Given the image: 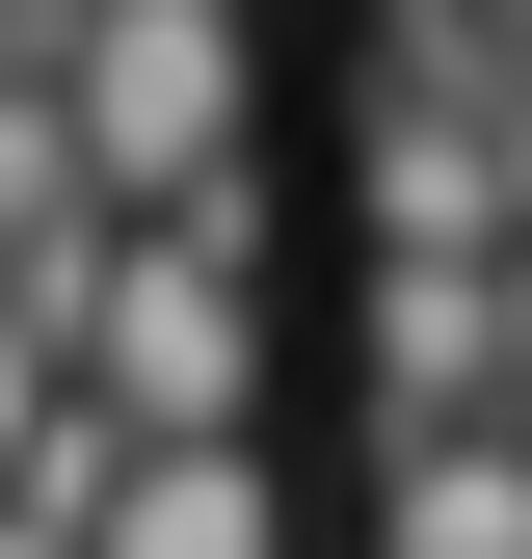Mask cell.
I'll use <instances>...</instances> for the list:
<instances>
[{
  "label": "cell",
  "instance_id": "3",
  "mask_svg": "<svg viewBox=\"0 0 532 559\" xmlns=\"http://www.w3.org/2000/svg\"><path fill=\"white\" fill-rule=\"evenodd\" d=\"M373 427H506V266H373Z\"/></svg>",
  "mask_w": 532,
  "mask_h": 559
},
{
  "label": "cell",
  "instance_id": "5",
  "mask_svg": "<svg viewBox=\"0 0 532 559\" xmlns=\"http://www.w3.org/2000/svg\"><path fill=\"white\" fill-rule=\"evenodd\" d=\"M81 559H293V479H266V453H107Z\"/></svg>",
  "mask_w": 532,
  "mask_h": 559
},
{
  "label": "cell",
  "instance_id": "6",
  "mask_svg": "<svg viewBox=\"0 0 532 559\" xmlns=\"http://www.w3.org/2000/svg\"><path fill=\"white\" fill-rule=\"evenodd\" d=\"M53 427H81V400H53V320H27V294H0V479H27Z\"/></svg>",
  "mask_w": 532,
  "mask_h": 559
},
{
  "label": "cell",
  "instance_id": "4",
  "mask_svg": "<svg viewBox=\"0 0 532 559\" xmlns=\"http://www.w3.org/2000/svg\"><path fill=\"white\" fill-rule=\"evenodd\" d=\"M373 266H506V107H373Z\"/></svg>",
  "mask_w": 532,
  "mask_h": 559
},
{
  "label": "cell",
  "instance_id": "2",
  "mask_svg": "<svg viewBox=\"0 0 532 559\" xmlns=\"http://www.w3.org/2000/svg\"><path fill=\"white\" fill-rule=\"evenodd\" d=\"M53 133H81V214L133 240V214H240V133H266V27L240 0H81L53 27Z\"/></svg>",
  "mask_w": 532,
  "mask_h": 559
},
{
  "label": "cell",
  "instance_id": "1",
  "mask_svg": "<svg viewBox=\"0 0 532 559\" xmlns=\"http://www.w3.org/2000/svg\"><path fill=\"white\" fill-rule=\"evenodd\" d=\"M53 400L107 453H266V187L240 214H133L53 320Z\"/></svg>",
  "mask_w": 532,
  "mask_h": 559
}]
</instances>
